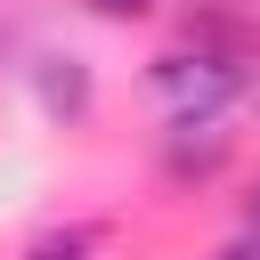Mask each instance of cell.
<instances>
[{"label": "cell", "instance_id": "1", "mask_svg": "<svg viewBox=\"0 0 260 260\" xmlns=\"http://www.w3.org/2000/svg\"><path fill=\"white\" fill-rule=\"evenodd\" d=\"M146 81H154V98L171 106V122H219V106L244 89V65L219 57V49H195V41H187V49H162Z\"/></svg>", "mask_w": 260, "mask_h": 260}, {"label": "cell", "instance_id": "2", "mask_svg": "<svg viewBox=\"0 0 260 260\" xmlns=\"http://www.w3.org/2000/svg\"><path fill=\"white\" fill-rule=\"evenodd\" d=\"M228 154H236V138H228L219 122H171V130H162V179H179V187L219 179Z\"/></svg>", "mask_w": 260, "mask_h": 260}, {"label": "cell", "instance_id": "3", "mask_svg": "<svg viewBox=\"0 0 260 260\" xmlns=\"http://www.w3.org/2000/svg\"><path fill=\"white\" fill-rule=\"evenodd\" d=\"M32 98H41L49 122H81V114L98 106V81H89L81 57H41V65H32Z\"/></svg>", "mask_w": 260, "mask_h": 260}, {"label": "cell", "instance_id": "4", "mask_svg": "<svg viewBox=\"0 0 260 260\" xmlns=\"http://www.w3.org/2000/svg\"><path fill=\"white\" fill-rule=\"evenodd\" d=\"M89 244H98V228H65V236H41L24 260H89Z\"/></svg>", "mask_w": 260, "mask_h": 260}, {"label": "cell", "instance_id": "5", "mask_svg": "<svg viewBox=\"0 0 260 260\" xmlns=\"http://www.w3.org/2000/svg\"><path fill=\"white\" fill-rule=\"evenodd\" d=\"M89 16H106V24H138V16H154L162 0H81Z\"/></svg>", "mask_w": 260, "mask_h": 260}, {"label": "cell", "instance_id": "6", "mask_svg": "<svg viewBox=\"0 0 260 260\" xmlns=\"http://www.w3.org/2000/svg\"><path fill=\"white\" fill-rule=\"evenodd\" d=\"M211 260H260V236H236V244H219Z\"/></svg>", "mask_w": 260, "mask_h": 260}, {"label": "cell", "instance_id": "7", "mask_svg": "<svg viewBox=\"0 0 260 260\" xmlns=\"http://www.w3.org/2000/svg\"><path fill=\"white\" fill-rule=\"evenodd\" d=\"M244 236H260V179H252V195H244Z\"/></svg>", "mask_w": 260, "mask_h": 260}]
</instances>
